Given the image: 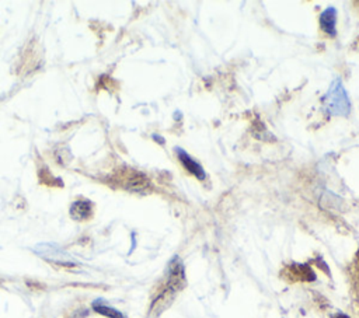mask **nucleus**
<instances>
[{
	"instance_id": "obj_1",
	"label": "nucleus",
	"mask_w": 359,
	"mask_h": 318,
	"mask_svg": "<svg viewBox=\"0 0 359 318\" xmlns=\"http://www.w3.org/2000/svg\"><path fill=\"white\" fill-rule=\"evenodd\" d=\"M185 286V269H184V263L182 261L175 256L172 258V261L168 263L167 268V279H165V286L164 290L158 294V297L156 298L151 310L157 314H160L161 311H164V308H167L171 301L174 300L175 294Z\"/></svg>"
},
{
	"instance_id": "obj_2",
	"label": "nucleus",
	"mask_w": 359,
	"mask_h": 318,
	"mask_svg": "<svg viewBox=\"0 0 359 318\" xmlns=\"http://www.w3.org/2000/svg\"><path fill=\"white\" fill-rule=\"evenodd\" d=\"M323 108L330 116H348L351 112V101L339 77H335L330 84L323 98Z\"/></svg>"
},
{
	"instance_id": "obj_3",
	"label": "nucleus",
	"mask_w": 359,
	"mask_h": 318,
	"mask_svg": "<svg viewBox=\"0 0 359 318\" xmlns=\"http://www.w3.org/2000/svg\"><path fill=\"white\" fill-rule=\"evenodd\" d=\"M175 153H177V157L180 160V163L182 164V167L189 172L192 174L194 177H196L198 179H205L206 174H205V170L202 168V165L195 161L184 148L181 147H175Z\"/></svg>"
},
{
	"instance_id": "obj_4",
	"label": "nucleus",
	"mask_w": 359,
	"mask_h": 318,
	"mask_svg": "<svg viewBox=\"0 0 359 318\" xmlns=\"http://www.w3.org/2000/svg\"><path fill=\"white\" fill-rule=\"evenodd\" d=\"M320 27L321 29L331 35V36H335L337 35V28H335V24H337V10L335 7H327L321 14H320Z\"/></svg>"
},
{
	"instance_id": "obj_5",
	"label": "nucleus",
	"mask_w": 359,
	"mask_h": 318,
	"mask_svg": "<svg viewBox=\"0 0 359 318\" xmlns=\"http://www.w3.org/2000/svg\"><path fill=\"white\" fill-rule=\"evenodd\" d=\"M70 214L76 220H84L91 214V205L87 200H77L70 207Z\"/></svg>"
},
{
	"instance_id": "obj_6",
	"label": "nucleus",
	"mask_w": 359,
	"mask_h": 318,
	"mask_svg": "<svg viewBox=\"0 0 359 318\" xmlns=\"http://www.w3.org/2000/svg\"><path fill=\"white\" fill-rule=\"evenodd\" d=\"M94 308H95L97 312H100L102 315H107L108 318H123L122 314L119 311L114 310V308H109V307H105V305H101V307L100 305H94Z\"/></svg>"
}]
</instances>
